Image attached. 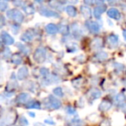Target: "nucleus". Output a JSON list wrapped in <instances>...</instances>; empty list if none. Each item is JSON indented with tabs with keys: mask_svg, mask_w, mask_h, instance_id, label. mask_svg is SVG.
<instances>
[{
	"mask_svg": "<svg viewBox=\"0 0 126 126\" xmlns=\"http://www.w3.org/2000/svg\"><path fill=\"white\" fill-rule=\"evenodd\" d=\"M29 98H30V96H29L28 93H21L16 98V101L19 104H24L28 101Z\"/></svg>",
	"mask_w": 126,
	"mask_h": 126,
	"instance_id": "nucleus-15",
	"label": "nucleus"
},
{
	"mask_svg": "<svg viewBox=\"0 0 126 126\" xmlns=\"http://www.w3.org/2000/svg\"><path fill=\"white\" fill-rule=\"evenodd\" d=\"M20 124H21L22 125H24V126L29 125V122H28V120H27V119L25 118L24 117H22L21 118H20Z\"/></svg>",
	"mask_w": 126,
	"mask_h": 126,
	"instance_id": "nucleus-34",
	"label": "nucleus"
},
{
	"mask_svg": "<svg viewBox=\"0 0 126 126\" xmlns=\"http://www.w3.org/2000/svg\"><path fill=\"white\" fill-rule=\"evenodd\" d=\"M46 54H47V52H46V49L44 47H38L34 53V60L39 63L43 62L46 59Z\"/></svg>",
	"mask_w": 126,
	"mask_h": 126,
	"instance_id": "nucleus-2",
	"label": "nucleus"
},
{
	"mask_svg": "<svg viewBox=\"0 0 126 126\" xmlns=\"http://www.w3.org/2000/svg\"><path fill=\"white\" fill-rule=\"evenodd\" d=\"M6 16H7L8 18H10V19H11V20H14L16 23H23V21L24 20V16H23V14L21 11L16 9H12V10L8 11L7 13H6Z\"/></svg>",
	"mask_w": 126,
	"mask_h": 126,
	"instance_id": "nucleus-1",
	"label": "nucleus"
},
{
	"mask_svg": "<svg viewBox=\"0 0 126 126\" xmlns=\"http://www.w3.org/2000/svg\"><path fill=\"white\" fill-rule=\"evenodd\" d=\"M72 30L74 36H79L82 34V31H81L80 28H79V26L77 23H74V24L72 25Z\"/></svg>",
	"mask_w": 126,
	"mask_h": 126,
	"instance_id": "nucleus-22",
	"label": "nucleus"
},
{
	"mask_svg": "<svg viewBox=\"0 0 126 126\" xmlns=\"http://www.w3.org/2000/svg\"><path fill=\"white\" fill-rule=\"evenodd\" d=\"M1 40H2V42L5 45H11V44L14 43L13 37H11V35H9L7 32H4V31H3L1 33Z\"/></svg>",
	"mask_w": 126,
	"mask_h": 126,
	"instance_id": "nucleus-5",
	"label": "nucleus"
},
{
	"mask_svg": "<svg viewBox=\"0 0 126 126\" xmlns=\"http://www.w3.org/2000/svg\"><path fill=\"white\" fill-rule=\"evenodd\" d=\"M107 15L110 18L112 19H116V20H119L121 17V14L117 9L115 8H110L107 11Z\"/></svg>",
	"mask_w": 126,
	"mask_h": 126,
	"instance_id": "nucleus-6",
	"label": "nucleus"
},
{
	"mask_svg": "<svg viewBox=\"0 0 126 126\" xmlns=\"http://www.w3.org/2000/svg\"><path fill=\"white\" fill-rule=\"evenodd\" d=\"M45 30L47 33L49 34V35H54L59 31V28L54 23H48L47 25H46Z\"/></svg>",
	"mask_w": 126,
	"mask_h": 126,
	"instance_id": "nucleus-9",
	"label": "nucleus"
},
{
	"mask_svg": "<svg viewBox=\"0 0 126 126\" xmlns=\"http://www.w3.org/2000/svg\"><path fill=\"white\" fill-rule=\"evenodd\" d=\"M68 1L70 3H72V4H77L79 2V0H68Z\"/></svg>",
	"mask_w": 126,
	"mask_h": 126,
	"instance_id": "nucleus-39",
	"label": "nucleus"
},
{
	"mask_svg": "<svg viewBox=\"0 0 126 126\" xmlns=\"http://www.w3.org/2000/svg\"><path fill=\"white\" fill-rule=\"evenodd\" d=\"M59 32L62 35H67L69 33V27L67 24H61L59 27Z\"/></svg>",
	"mask_w": 126,
	"mask_h": 126,
	"instance_id": "nucleus-24",
	"label": "nucleus"
},
{
	"mask_svg": "<svg viewBox=\"0 0 126 126\" xmlns=\"http://www.w3.org/2000/svg\"><path fill=\"white\" fill-rule=\"evenodd\" d=\"M2 55H3V58L4 59H9L10 57L11 56V52L9 48H5L2 53Z\"/></svg>",
	"mask_w": 126,
	"mask_h": 126,
	"instance_id": "nucleus-29",
	"label": "nucleus"
},
{
	"mask_svg": "<svg viewBox=\"0 0 126 126\" xmlns=\"http://www.w3.org/2000/svg\"><path fill=\"white\" fill-rule=\"evenodd\" d=\"M11 29H12V32L14 34H16L18 31V30H19V28H18V26H16V25H14V26L11 27Z\"/></svg>",
	"mask_w": 126,
	"mask_h": 126,
	"instance_id": "nucleus-37",
	"label": "nucleus"
},
{
	"mask_svg": "<svg viewBox=\"0 0 126 126\" xmlns=\"http://www.w3.org/2000/svg\"><path fill=\"white\" fill-rule=\"evenodd\" d=\"M40 14L46 17H59L60 15L57 12L52 11V10H48L47 8H42L40 10Z\"/></svg>",
	"mask_w": 126,
	"mask_h": 126,
	"instance_id": "nucleus-4",
	"label": "nucleus"
},
{
	"mask_svg": "<svg viewBox=\"0 0 126 126\" xmlns=\"http://www.w3.org/2000/svg\"><path fill=\"white\" fill-rule=\"evenodd\" d=\"M95 2H96V4H102L105 3V0H95Z\"/></svg>",
	"mask_w": 126,
	"mask_h": 126,
	"instance_id": "nucleus-38",
	"label": "nucleus"
},
{
	"mask_svg": "<svg viewBox=\"0 0 126 126\" xmlns=\"http://www.w3.org/2000/svg\"><path fill=\"white\" fill-rule=\"evenodd\" d=\"M26 107L29 109H40L41 105L36 100H31V101H30L29 103H27Z\"/></svg>",
	"mask_w": 126,
	"mask_h": 126,
	"instance_id": "nucleus-19",
	"label": "nucleus"
},
{
	"mask_svg": "<svg viewBox=\"0 0 126 126\" xmlns=\"http://www.w3.org/2000/svg\"><path fill=\"white\" fill-rule=\"evenodd\" d=\"M40 73L42 76H47V75H48L49 71H48V69L46 68V67H42V68H41Z\"/></svg>",
	"mask_w": 126,
	"mask_h": 126,
	"instance_id": "nucleus-33",
	"label": "nucleus"
},
{
	"mask_svg": "<svg viewBox=\"0 0 126 126\" xmlns=\"http://www.w3.org/2000/svg\"><path fill=\"white\" fill-rule=\"evenodd\" d=\"M17 47H18V48H19L24 54H30V48H29L27 46L23 45V44H21V43H18Z\"/></svg>",
	"mask_w": 126,
	"mask_h": 126,
	"instance_id": "nucleus-26",
	"label": "nucleus"
},
{
	"mask_svg": "<svg viewBox=\"0 0 126 126\" xmlns=\"http://www.w3.org/2000/svg\"><path fill=\"white\" fill-rule=\"evenodd\" d=\"M80 11L82 16L85 18H90L92 16V11L88 6H81L80 7Z\"/></svg>",
	"mask_w": 126,
	"mask_h": 126,
	"instance_id": "nucleus-12",
	"label": "nucleus"
},
{
	"mask_svg": "<svg viewBox=\"0 0 126 126\" xmlns=\"http://www.w3.org/2000/svg\"><path fill=\"white\" fill-rule=\"evenodd\" d=\"M44 122L46 123V124H50V125H54V124H55V123L54 122V121L52 120V119H50V118H47V119H45V121H44Z\"/></svg>",
	"mask_w": 126,
	"mask_h": 126,
	"instance_id": "nucleus-36",
	"label": "nucleus"
},
{
	"mask_svg": "<svg viewBox=\"0 0 126 126\" xmlns=\"http://www.w3.org/2000/svg\"><path fill=\"white\" fill-rule=\"evenodd\" d=\"M29 115H30V117H35V114L33 113V112H29Z\"/></svg>",
	"mask_w": 126,
	"mask_h": 126,
	"instance_id": "nucleus-41",
	"label": "nucleus"
},
{
	"mask_svg": "<svg viewBox=\"0 0 126 126\" xmlns=\"http://www.w3.org/2000/svg\"><path fill=\"white\" fill-rule=\"evenodd\" d=\"M108 2L112 4H115V3L117 2V0H108Z\"/></svg>",
	"mask_w": 126,
	"mask_h": 126,
	"instance_id": "nucleus-40",
	"label": "nucleus"
},
{
	"mask_svg": "<svg viewBox=\"0 0 126 126\" xmlns=\"http://www.w3.org/2000/svg\"><path fill=\"white\" fill-rule=\"evenodd\" d=\"M125 101V95L124 93H118L115 97V103L117 105H122Z\"/></svg>",
	"mask_w": 126,
	"mask_h": 126,
	"instance_id": "nucleus-21",
	"label": "nucleus"
},
{
	"mask_svg": "<svg viewBox=\"0 0 126 126\" xmlns=\"http://www.w3.org/2000/svg\"><path fill=\"white\" fill-rule=\"evenodd\" d=\"M105 10H106V6L105 5L97 6V7L93 10V16L96 18H99L100 16H101V15L105 11Z\"/></svg>",
	"mask_w": 126,
	"mask_h": 126,
	"instance_id": "nucleus-10",
	"label": "nucleus"
},
{
	"mask_svg": "<svg viewBox=\"0 0 126 126\" xmlns=\"http://www.w3.org/2000/svg\"><path fill=\"white\" fill-rule=\"evenodd\" d=\"M110 107H111V104H110V101L108 100H104V101L101 102V104L99 105V110L101 111H106V110H110Z\"/></svg>",
	"mask_w": 126,
	"mask_h": 126,
	"instance_id": "nucleus-13",
	"label": "nucleus"
},
{
	"mask_svg": "<svg viewBox=\"0 0 126 126\" xmlns=\"http://www.w3.org/2000/svg\"><path fill=\"white\" fill-rule=\"evenodd\" d=\"M108 42L110 45H117L118 42V36L116 35H110L108 36Z\"/></svg>",
	"mask_w": 126,
	"mask_h": 126,
	"instance_id": "nucleus-23",
	"label": "nucleus"
},
{
	"mask_svg": "<svg viewBox=\"0 0 126 126\" xmlns=\"http://www.w3.org/2000/svg\"><path fill=\"white\" fill-rule=\"evenodd\" d=\"M95 58H96V60H98V61H104L108 58V54H107L106 52H105V51H99V52H98L96 54Z\"/></svg>",
	"mask_w": 126,
	"mask_h": 126,
	"instance_id": "nucleus-18",
	"label": "nucleus"
},
{
	"mask_svg": "<svg viewBox=\"0 0 126 126\" xmlns=\"http://www.w3.org/2000/svg\"><path fill=\"white\" fill-rule=\"evenodd\" d=\"M23 10H24V11L26 12V14H28V15H32L35 13V8L31 5L25 6V7L23 8Z\"/></svg>",
	"mask_w": 126,
	"mask_h": 126,
	"instance_id": "nucleus-27",
	"label": "nucleus"
},
{
	"mask_svg": "<svg viewBox=\"0 0 126 126\" xmlns=\"http://www.w3.org/2000/svg\"><path fill=\"white\" fill-rule=\"evenodd\" d=\"M7 8H8V3L5 2L4 0H2L1 3H0V11H4L7 10Z\"/></svg>",
	"mask_w": 126,
	"mask_h": 126,
	"instance_id": "nucleus-30",
	"label": "nucleus"
},
{
	"mask_svg": "<svg viewBox=\"0 0 126 126\" xmlns=\"http://www.w3.org/2000/svg\"><path fill=\"white\" fill-rule=\"evenodd\" d=\"M48 98H49V102H50V105L51 106L53 107L54 109H55V110H57V109L61 108V101H60L58 98H56L54 96H53V95H49L48 96Z\"/></svg>",
	"mask_w": 126,
	"mask_h": 126,
	"instance_id": "nucleus-7",
	"label": "nucleus"
},
{
	"mask_svg": "<svg viewBox=\"0 0 126 126\" xmlns=\"http://www.w3.org/2000/svg\"><path fill=\"white\" fill-rule=\"evenodd\" d=\"M101 91H100L98 88L93 87L92 88L91 90L89 91V96L91 97L93 99H97V98H100L101 97Z\"/></svg>",
	"mask_w": 126,
	"mask_h": 126,
	"instance_id": "nucleus-11",
	"label": "nucleus"
},
{
	"mask_svg": "<svg viewBox=\"0 0 126 126\" xmlns=\"http://www.w3.org/2000/svg\"><path fill=\"white\" fill-rule=\"evenodd\" d=\"M33 38H34V35L30 31L24 32L21 36V40L23 41V42H30V41L33 40Z\"/></svg>",
	"mask_w": 126,
	"mask_h": 126,
	"instance_id": "nucleus-14",
	"label": "nucleus"
},
{
	"mask_svg": "<svg viewBox=\"0 0 126 126\" xmlns=\"http://www.w3.org/2000/svg\"><path fill=\"white\" fill-rule=\"evenodd\" d=\"M66 111H67V113L69 114V115H74V114H76L75 109L71 106H67V108H66Z\"/></svg>",
	"mask_w": 126,
	"mask_h": 126,
	"instance_id": "nucleus-32",
	"label": "nucleus"
},
{
	"mask_svg": "<svg viewBox=\"0 0 126 126\" xmlns=\"http://www.w3.org/2000/svg\"><path fill=\"white\" fill-rule=\"evenodd\" d=\"M28 75H29V70L26 67H22L21 68L18 69V72H17L18 79L23 80V79H26Z\"/></svg>",
	"mask_w": 126,
	"mask_h": 126,
	"instance_id": "nucleus-8",
	"label": "nucleus"
},
{
	"mask_svg": "<svg viewBox=\"0 0 126 126\" xmlns=\"http://www.w3.org/2000/svg\"><path fill=\"white\" fill-rule=\"evenodd\" d=\"M66 12L71 17H74L77 15V11H76L75 7L73 5H68L66 7Z\"/></svg>",
	"mask_w": 126,
	"mask_h": 126,
	"instance_id": "nucleus-16",
	"label": "nucleus"
},
{
	"mask_svg": "<svg viewBox=\"0 0 126 126\" xmlns=\"http://www.w3.org/2000/svg\"><path fill=\"white\" fill-rule=\"evenodd\" d=\"M22 57L19 54H15L14 55H12V62L16 65H20L22 63Z\"/></svg>",
	"mask_w": 126,
	"mask_h": 126,
	"instance_id": "nucleus-25",
	"label": "nucleus"
},
{
	"mask_svg": "<svg viewBox=\"0 0 126 126\" xmlns=\"http://www.w3.org/2000/svg\"><path fill=\"white\" fill-rule=\"evenodd\" d=\"M35 1H36L37 3H42V2H44L45 0H35Z\"/></svg>",
	"mask_w": 126,
	"mask_h": 126,
	"instance_id": "nucleus-43",
	"label": "nucleus"
},
{
	"mask_svg": "<svg viewBox=\"0 0 126 126\" xmlns=\"http://www.w3.org/2000/svg\"><path fill=\"white\" fill-rule=\"evenodd\" d=\"M102 44H103L102 39L96 38L93 41V42H92V48H93L94 50H98V49H99L100 47H102Z\"/></svg>",
	"mask_w": 126,
	"mask_h": 126,
	"instance_id": "nucleus-17",
	"label": "nucleus"
},
{
	"mask_svg": "<svg viewBox=\"0 0 126 126\" xmlns=\"http://www.w3.org/2000/svg\"><path fill=\"white\" fill-rule=\"evenodd\" d=\"M67 50L68 52H75L77 50V45L75 43H70L67 46Z\"/></svg>",
	"mask_w": 126,
	"mask_h": 126,
	"instance_id": "nucleus-31",
	"label": "nucleus"
},
{
	"mask_svg": "<svg viewBox=\"0 0 126 126\" xmlns=\"http://www.w3.org/2000/svg\"><path fill=\"white\" fill-rule=\"evenodd\" d=\"M123 35H124V38L126 40V30H124V32H123Z\"/></svg>",
	"mask_w": 126,
	"mask_h": 126,
	"instance_id": "nucleus-42",
	"label": "nucleus"
},
{
	"mask_svg": "<svg viewBox=\"0 0 126 126\" xmlns=\"http://www.w3.org/2000/svg\"><path fill=\"white\" fill-rule=\"evenodd\" d=\"M84 3L86 5H93L94 4V0H84Z\"/></svg>",
	"mask_w": 126,
	"mask_h": 126,
	"instance_id": "nucleus-35",
	"label": "nucleus"
},
{
	"mask_svg": "<svg viewBox=\"0 0 126 126\" xmlns=\"http://www.w3.org/2000/svg\"><path fill=\"white\" fill-rule=\"evenodd\" d=\"M123 106H124V107H123V110L126 112V105H123Z\"/></svg>",
	"mask_w": 126,
	"mask_h": 126,
	"instance_id": "nucleus-44",
	"label": "nucleus"
},
{
	"mask_svg": "<svg viewBox=\"0 0 126 126\" xmlns=\"http://www.w3.org/2000/svg\"><path fill=\"white\" fill-rule=\"evenodd\" d=\"M49 5L55 10H59V11H62L63 10L62 4L59 1H57V0H51L50 2H49Z\"/></svg>",
	"mask_w": 126,
	"mask_h": 126,
	"instance_id": "nucleus-20",
	"label": "nucleus"
},
{
	"mask_svg": "<svg viewBox=\"0 0 126 126\" xmlns=\"http://www.w3.org/2000/svg\"><path fill=\"white\" fill-rule=\"evenodd\" d=\"M86 26L90 31L93 32V33H98L100 30V24L95 21H87L86 23Z\"/></svg>",
	"mask_w": 126,
	"mask_h": 126,
	"instance_id": "nucleus-3",
	"label": "nucleus"
},
{
	"mask_svg": "<svg viewBox=\"0 0 126 126\" xmlns=\"http://www.w3.org/2000/svg\"><path fill=\"white\" fill-rule=\"evenodd\" d=\"M53 93H54V95L58 97H63L64 93H63V90L61 87H55L54 90H53Z\"/></svg>",
	"mask_w": 126,
	"mask_h": 126,
	"instance_id": "nucleus-28",
	"label": "nucleus"
}]
</instances>
